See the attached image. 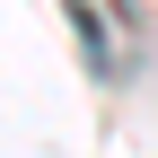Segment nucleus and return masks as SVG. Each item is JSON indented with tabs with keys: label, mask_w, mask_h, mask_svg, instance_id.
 <instances>
[{
	"label": "nucleus",
	"mask_w": 158,
	"mask_h": 158,
	"mask_svg": "<svg viewBox=\"0 0 158 158\" xmlns=\"http://www.w3.org/2000/svg\"><path fill=\"white\" fill-rule=\"evenodd\" d=\"M62 9H70V35H79L88 79H123L132 70V44H123V27H114V0H62Z\"/></svg>",
	"instance_id": "nucleus-1"
}]
</instances>
